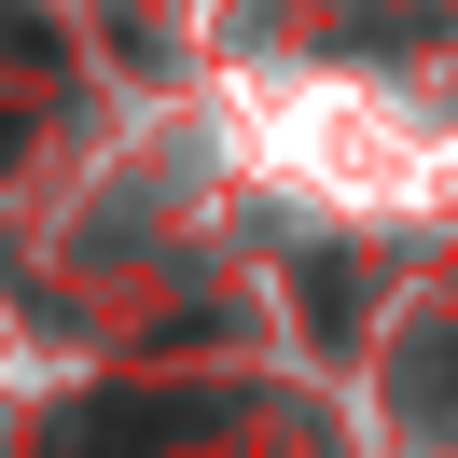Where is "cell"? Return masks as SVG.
<instances>
[{"label":"cell","mask_w":458,"mask_h":458,"mask_svg":"<svg viewBox=\"0 0 458 458\" xmlns=\"http://www.w3.org/2000/svg\"><path fill=\"white\" fill-rule=\"evenodd\" d=\"M167 430H195V403H181V389H140V403H98V417L70 430L56 458H153Z\"/></svg>","instance_id":"obj_1"},{"label":"cell","mask_w":458,"mask_h":458,"mask_svg":"<svg viewBox=\"0 0 458 458\" xmlns=\"http://www.w3.org/2000/svg\"><path fill=\"white\" fill-rule=\"evenodd\" d=\"M0 153H14V112H0Z\"/></svg>","instance_id":"obj_2"}]
</instances>
